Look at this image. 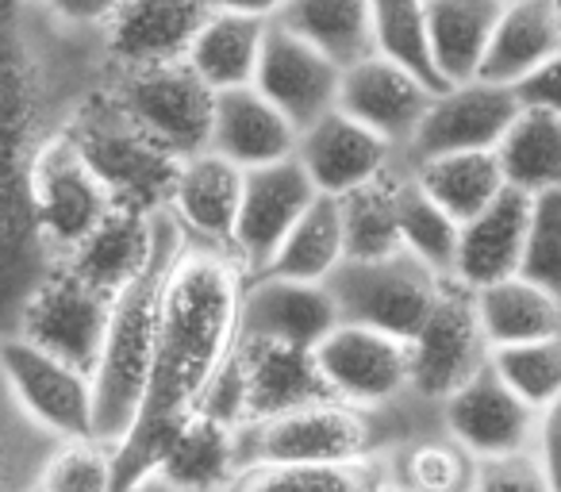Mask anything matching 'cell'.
<instances>
[{"label":"cell","mask_w":561,"mask_h":492,"mask_svg":"<svg viewBox=\"0 0 561 492\" xmlns=\"http://www.w3.org/2000/svg\"><path fill=\"white\" fill-rule=\"evenodd\" d=\"M181 242H185V234L173 219V231L165 234L162 251L154 254L147 274L112 300L108 328H104V343L93 366V438L116 446V450L131 435L135 415L147 397L158 331V293H162V282L178 259Z\"/></svg>","instance_id":"4"},{"label":"cell","mask_w":561,"mask_h":492,"mask_svg":"<svg viewBox=\"0 0 561 492\" xmlns=\"http://www.w3.org/2000/svg\"><path fill=\"white\" fill-rule=\"evenodd\" d=\"M385 458L343 466H242L224 492H377Z\"/></svg>","instance_id":"37"},{"label":"cell","mask_w":561,"mask_h":492,"mask_svg":"<svg viewBox=\"0 0 561 492\" xmlns=\"http://www.w3.org/2000/svg\"><path fill=\"white\" fill-rule=\"evenodd\" d=\"M443 427L477 461L500 458V454L535 446L538 408H530L489 362L481 374H473L458 392L443 400Z\"/></svg>","instance_id":"16"},{"label":"cell","mask_w":561,"mask_h":492,"mask_svg":"<svg viewBox=\"0 0 561 492\" xmlns=\"http://www.w3.org/2000/svg\"><path fill=\"white\" fill-rule=\"evenodd\" d=\"M335 323H339V308L331 300L328 285L293 282V277H273V274L247 277L239 339H265V343L316 351L320 339Z\"/></svg>","instance_id":"20"},{"label":"cell","mask_w":561,"mask_h":492,"mask_svg":"<svg viewBox=\"0 0 561 492\" xmlns=\"http://www.w3.org/2000/svg\"><path fill=\"white\" fill-rule=\"evenodd\" d=\"M273 24L346 66L374 55V0H285Z\"/></svg>","instance_id":"31"},{"label":"cell","mask_w":561,"mask_h":492,"mask_svg":"<svg viewBox=\"0 0 561 492\" xmlns=\"http://www.w3.org/2000/svg\"><path fill=\"white\" fill-rule=\"evenodd\" d=\"M297 162L308 170L312 185L328 196H346L366 181L381 178L400 150L385 142L374 127L358 124L343 108L323 112L316 124L300 127L297 135Z\"/></svg>","instance_id":"19"},{"label":"cell","mask_w":561,"mask_h":492,"mask_svg":"<svg viewBox=\"0 0 561 492\" xmlns=\"http://www.w3.org/2000/svg\"><path fill=\"white\" fill-rule=\"evenodd\" d=\"M39 492H116V446L101 438H62L50 450Z\"/></svg>","instance_id":"41"},{"label":"cell","mask_w":561,"mask_h":492,"mask_svg":"<svg viewBox=\"0 0 561 492\" xmlns=\"http://www.w3.org/2000/svg\"><path fill=\"white\" fill-rule=\"evenodd\" d=\"M385 473L412 492H473L477 458L443 427L408 438L385 454Z\"/></svg>","instance_id":"36"},{"label":"cell","mask_w":561,"mask_h":492,"mask_svg":"<svg viewBox=\"0 0 561 492\" xmlns=\"http://www.w3.org/2000/svg\"><path fill=\"white\" fill-rule=\"evenodd\" d=\"M265 32H270V20L211 9V16L204 20L193 47H188L185 62L193 66L196 78L208 89H216V93L254 85V70H257V58H262Z\"/></svg>","instance_id":"28"},{"label":"cell","mask_w":561,"mask_h":492,"mask_svg":"<svg viewBox=\"0 0 561 492\" xmlns=\"http://www.w3.org/2000/svg\"><path fill=\"white\" fill-rule=\"evenodd\" d=\"M420 188L458 224H469L507 188L496 150H458V155H435L412 162Z\"/></svg>","instance_id":"32"},{"label":"cell","mask_w":561,"mask_h":492,"mask_svg":"<svg viewBox=\"0 0 561 492\" xmlns=\"http://www.w3.org/2000/svg\"><path fill=\"white\" fill-rule=\"evenodd\" d=\"M112 316V297L81 282L66 262H55L20 300L9 331L93 374ZM4 335V331H0Z\"/></svg>","instance_id":"9"},{"label":"cell","mask_w":561,"mask_h":492,"mask_svg":"<svg viewBox=\"0 0 561 492\" xmlns=\"http://www.w3.org/2000/svg\"><path fill=\"white\" fill-rule=\"evenodd\" d=\"M331 392L346 404L385 408L412 392V339L339 320L316 346Z\"/></svg>","instance_id":"13"},{"label":"cell","mask_w":561,"mask_h":492,"mask_svg":"<svg viewBox=\"0 0 561 492\" xmlns=\"http://www.w3.org/2000/svg\"><path fill=\"white\" fill-rule=\"evenodd\" d=\"M553 12H558V27H561V0H553Z\"/></svg>","instance_id":"51"},{"label":"cell","mask_w":561,"mask_h":492,"mask_svg":"<svg viewBox=\"0 0 561 492\" xmlns=\"http://www.w3.org/2000/svg\"><path fill=\"white\" fill-rule=\"evenodd\" d=\"M300 127L293 124L277 104L254 85L224 89L216 93V112H211L208 150L224 155L227 162L254 170L280 158H293Z\"/></svg>","instance_id":"25"},{"label":"cell","mask_w":561,"mask_h":492,"mask_svg":"<svg viewBox=\"0 0 561 492\" xmlns=\"http://www.w3.org/2000/svg\"><path fill=\"white\" fill-rule=\"evenodd\" d=\"M58 438L43 431L24 408L16 404L12 389L0 374V492H35L43 466Z\"/></svg>","instance_id":"39"},{"label":"cell","mask_w":561,"mask_h":492,"mask_svg":"<svg viewBox=\"0 0 561 492\" xmlns=\"http://www.w3.org/2000/svg\"><path fill=\"white\" fill-rule=\"evenodd\" d=\"M112 208L116 201L108 185L96 178L70 131L43 150L32 173V224L50 262H62Z\"/></svg>","instance_id":"10"},{"label":"cell","mask_w":561,"mask_h":492,"mask_svg":"<svg viewBox=\"0 0 561 492\" xmlns=\"http://www.w3.org/2000/svg\"><path fill=\"white\" fill-rule=\"evenodd\" d=\"M504 4H512V0H504Z\"/></svg>","instance_id":"52"},{"label":"cell","mask_w":561,"mask_h":492,"mask_svg":"<svg viewBox=\"0 0 561 492\" xmlns=\"http://www.w3.org/2000/svg\"><path fill=\"white\" fill-rule=\"evenodd\" d=\"M247 270L224 247L181 242L158 293L154 362L131 435L116 450V492L154 466L165 438L204 404L239 343Z\"/></svg>","instance_id":"2"},{"label":"cell","mask_w":561,"mask_h":492,"mask_svg":"<svg viewBox=\"0 0 561 492\" xmlns=\"http://www.w3.org/2000/svg\"><path fill=\"white\" fill-rule=\"evenodd\" d=\"M208 16V0H124L104 27V50L116 70L185 62Z\"/></svg>","instance_id":"21"},{"label":"cell","mask_w":561,"mask_h":492,"mask_svg":"<svg viewBox=\"0 0 561 492\" xmlns=\"http://www.w3.org/2000/svg\"><path fill=\"white\" fill-rule=\"evenodd\" d=\"M124 492H185V489H181V484H173L165 473H158V469H147V473L135 477Z\"/></svg>","instance_id":"49"},{"label":"cell","mask_w":561,"mask_h":492,"mask_svg":"<svg viewBox=\"0 0 561 492\" xmlns=\"http://www.w3.org/2000/svg\"><path fill=\"white\" fill-rule=\"evenodd\" d=\"M0 374L16 404L43 431L62 438L93 435V374L58 354L35 346L32 339L4 331L0 335Z\"/></svg>","instance_id":"11"},{"label":"cell","mask_w":561,"mask_h":492,"mask_svg":"<svg viewBox=\"0 0 561 492\" xmlns=\"http://www.w3.org/2000/svg\"><path fill=\"white\" fill-rule=\"evenodd\" d=\"M530 211H535V196L504 188L489 208L461 224L450 270L454 282H461L466 289H484V285L519 274L523 254H527Z\"/></svg>","instance_id":"23"},{"label":"cell","mask_w":561,"mask_h":492,"mask_svg":"<svg viewBox=\"0 0 561 492\" xmlns=\"http://www.w3.org/2000/svg\"><path fill=\"white\" fill-rule=\"evenodd\" d=\"M320 400L339 397L331 392L316 351L265 343V339H239L201 408L234 427H247V423L273 420L280 412L320 404Z\"/></svg>","instance_id":"6"},{"label":"cell","mask_w":561,"mask_h":492,"mask_svg":"<svg viewBox=\"0 0 561 492\" xmlns=\"http://www.w3.org/2000/svg\"><path fill=\"white\" fill-rule=\"evenodd\" d=\"M404 150L381 178L366 181L354 193L339 196L346 227V259H381L400 251V178H404Z\"/></svg>","instance_id":"35"},{"label":"cell","mask_w":561,"mask_h":492,"mask_svg":"<svg viewBox=\"0 0 561 492\" xmlns=\"http://www.w3.org/2000/svg\"><path fill=\"white\" fill-rule=\"evenodd\" d=\"M523 277L561 297V188L535 196L527 231V254H523Z\"/></svg>","instance_id":"43"},{"label":"cell","mask_w":561,"mask_h":492,"mask_svg":"<svg viewBox=\"0 0 561 492\" xmlns=\"http://www.w3.org/2000/svg\"><path fill=\"white\" fill-rule=\"evenodd\" d=\"M70 139L78 142V150L96 170V178L108 185L116 204L139 211L170 208L181 158L165 150L154 135L142 131L124 112V104L108 93V85L96 96H89L85 108L73 116Z\"/></svg>","instance_id":"5"},{"label":"cell","mask_w":561,"mask_h":492,"mask_svg":"<svg viewBox=\"0 0 561 492\" xmlns=\"http://www.w3.org/2000/svg\"><path fill=\"white\" fill-rule=\"evenodd\" d=\"M443 431V404L415 392L385 408H358L346 400L293 408L273 420L239 427L242 466H343L392 454L400 443Z\"/></svg>","instance_id":"3"},{"label":"cell","mask_w":561,"mask_h":492,"mask_svg":"<svg viewBox=\"0 0 561 492\" xmlns=\"http://www.w3.org/2000/svg\"><path fill=\"white\" fill-rule=\"evenodd\" d=\"M62 24L81 27V32H104L124 0H43Z\"/></svg>","instance_id":"46"},{"label":"cell","mask_w":561,"mask_h":492,"mask_svg":"<svg viewBox=\"0 0 561 492\" xmlns=\"http://www.w3.org/2000/svg\"><path fill=\"white\" fill-rule=\"evenodd\" d=\"M185 492H224L239 473V427L196 408L165 438L154 466Z\"/></svg>","instance_id":"26"},{"label":"cell","mask_w":561,"mask_h":492,"mask_svg":"<svg viewBox=\"0 0 561 492\" xmlns=\"http://www.w3.org/2000/svg\"><path fill=\"white\" fill-rule=\"evenodd\" d=\"M535 454L538 461L550 473L553 489L561 492V397L538 412V427H535Z\"/></svg>","instance_id":"47"},{"label":"cell","mask_w":561,"mask_h":492,"mask_svg":"<svg viewBox=\"0 0 561 492\" xmlns=\"http://www.w3.org/2000/svg\"><path fill=\"white\" fill-rule=\"evenodd\" d=\"M496 162L507 188H519L527 196L561 188V116L519 108L504 139L496 142Z\"/></svg>","instance_id":"34"},{"label":"cell","mask_w":561,"mask_h":492,"mask_svg":"<svg viewBox=\"0 0 561 492\" xmlns=\"http://www.w3.org/2000/svg\"><path fill=\"white\" fill-rule=\"evenodd\" d=\"M515 96H519L523 108H542L561 116V50L553 58H546L535 73H527L515 85Z\"/></svg>","instance_id":"45"},{"label":"cell","mask_w":561,"mask_h":492,"mask_svg":"<svg viewBox=\"0 0 561 492\" xmlns=\"http://www.w3.org/2000/svg\"><path fill=\"white\" fill-rule=\"evenodd\" d=\"M208 4H211V9H224V12H242V16L273 20L285 0H208Z\"/></svg>","instance_id":"48"},{"label":"cell","mask_w":561,"mask_h":492,"mask_svg":"<svg viewBox=\"0 0 561 492\" xmlns=\"http://www.w3.org/2000/svg\"><path fill=\"white\" fill-rule=\"evenodd\" d=\"M473 300L492 351L561 335V297H553L550 289H542L523 274L473 289Z\"/></svg>","instance_id":"30"},{"label":"cell","mask_w":561,"mask_h":492,"mask_svg":"<svg viewBox=\"0 0 561 492\" xmlns=\"http://www.w3.org/2000/svg\"><path fill=\"white\" fill-rule=\"evenodd\" d=\"M328 289L343 323L412 339L443 297L446 277L400 247L381 259H343Z\"/></svg>","instance_id":"7"},{"label":"cell","mask_w":561,"mask_h":492,"mask_svg":"<svg viewBox=\"0 0 561 492\" xmlns=\"http://www.w3.org/2000/svg\"><path fill=\"white\" fill-rule=\"evenodd\" d=\"M343 259H346L343 208H339V196L320 193L305 208V216L293 224V231L285 234V242L277 247V254H273V262L262 274L328 285V277L343 266Z\"/></svg>","instance_id":"33"},{"label":"cell","mask_w":561,"mask_h":492,"mask_svg":"<svg viewBox=\"0 0 561 492\" xmlns=\"http://www.w3.org/2000/svg\"><path fill=\"white\" fill-rule=\"evenodd\" d=\"M431 96H435V89L423 85L404 66L389 62V58H381V55H369L343 70L335 108H343L346 116H354L358 124L374 127V131L381 135L385 142H392L397 150H408L423 112H427Z\"/></svg>","instance_id":"22"},{"label":"cell","mask_w":561,"mask_h":492,"mask_svg":"<svg viewBox=\"0 0 561 492\" xmlns=\"http://www.w3.org/2000/svg\"><path fill=\"white\" fill-rule=\"evenodd\" d=\"M492 366L538 412L561 397V335L500 346L492 351Z\"/></svg>","instance_id":"42"},{"label":"cell","mask_w":561,"mask_h":492,"mask_svg":"<svg viewBox=\"0 0 561 492\" xmlns=\"http://www.w3.org/2000/svg\"><path fill=\"white\" fill-rule=\"evenodd\" d=\"M374 55L404 66L435 93L446 89L431 50L427 0H374Z\"/></svg>","instance_id":"38"},{"label":"cell","mask_w":561,"mask_h":492,"mask_svg":"<svg viewBox=\"0 0 561 492\" xmlns=\"http://www.w3.org/2000/svg\"><path fill=\"white\" fill-rule=\"evenodd\" d=\"M104 32H81L43 0H0V331L55 262L32 224V173L112 78Z\"/></svg>","instance_id":"1"},{"label":"cell","mask_w":561,"mask_h":492,"mask_svg":"<svg viewBox=\"0 0 561 492\" xmlns=\"http://www.w3.org/2000/svg\"><path fill=\"white\" fill-rule=\"evenodd\" d=\"M108 93L124 112L178 158L208 150L216 89H208L188 62L112 70Z\"/></svg>","instance_id":"8"},{"label":"cell","mask_w":561,"mask_h":492,"mask_svg":"<svg viewBox=\"0 0 561 492\" xmlns=\"http://www.w3.org/2000/svg\"><path fill=\"white\" fill-rule=\"evenodd\" d=\"M339 85H343V66L270 20L254 70L257 93L270 96L297 127H308L339 104Z\"/></svg>","instance_id":"18"},{"label":"cell","mask_w":561,"mask_h":492,"mask_svg":"<svg viewBox=\"0 0 561 492\" xmlns=\"http://www.w3.org/2000/svg\"><path fill=\"white\" fill-rule=\"evenodd\" d=\"M558 50H561V27H558V12H553V0H512L500 12L489 55H484L477 78L515 89L527 73H535Z\"/></svg>","instance_id":"27"},{"label":"cell","mask_w":561,"mask_h":492,"mask_svg":"<svg viewBox=\"0 0 561 492\" xmlns=\"http://www.w3.org/2000/svg\"><path fill=\"white\" fill-rule=\"evenodd\" d=\"M458 234H461V224L454 216H446V211L423 193L412 173V162H408L404 178H400V242H404V251H412L415 259H423L431 270L450 277L454 254H458Z\"/></svg>","instance_id":"40"},{"label":"cell","mask_w":561,"mask_h":492,"mask_svg":"<svg viewBox=\"0 0 561 492\" xmlns=\"http://www.w3.org/2000/svg\"><path fill=\"white\" fill-rule=\"evenodd\" d=\"M519 108L523 104L512 85H496L484 78L446 85L431 96L404 158L423 162V158L458 155V150H496Z\"/></svg>","instance_id":"14"},{"label":"cell","mask_w":561,"mask_h":492,"mask_svg":"<svg viewBox=\"0 0 561 492\" xmlns=\"http://www.w3.org/2000/svg\"><path fill=\"white\" fill-rule=\"evenodd\" d=\"M35 492H39V489H35Z\"/></svg>","instance_id":"53"},{"label":"cell","mask_w":561,"mask_h":492,"mask_svg":"<svg viewBox=\"0 0 561 492\" xmlns=\"http://www.w3.org/2000/svg\"><path fill=\"white\" fill-rule=\"evenodd\" d=\"M377 492H412V489H404V484H397V481H389V477H385L381 489H377Z\"/></svg>","instance_id":"50"},{"label":"cell","mask_w":561,"mask_h":492,"mask_svg":"<svg viewBox=\"0 0 561 492\" xmlns=\"http://www.w3.org/2000/svg\"><path fill=\"white\" fill-rule=\"evenodd\" d=\"M316 196H320V188L312 185L297 155L247 170L239 219H234L231 234V254L247 270V277L262 274L270 266L285 234L293 231V224L305 216V208Z\"/></svg>","instance_id":"15"},{"label":"cell","mask_w":561,"mask_h":492,"mask_svg":"<svg viewBox=\"0 0 561 492\" xmlns=\"http://www.w3.org/2000/svg\"><path fill=\"white\" fill-rule=\"evenodd\" d=\"M504 0H427L431 50L443 85H458L481 73Z\"/></svg>","instance_id":"29"},{"label":"cell","mask_w":561,"mask_h":492,"mask_svg":"<svg viewBox=\"0 0 561 492\" xmlns=\"http://www.w3.org/2000/svg\"><path fill=\"white\" fill-rule=\"evenodd\" d=\"M170 231H173L170 211H139V208H127V204H116L62 262L81 282H89L104 297L116 300L127 285L147 274V266L162 251V242Z\"/></svg>","instance_id":"17"},{"label":"cell","mask_w":561,"mask_h":492,"mask_svg":"<svg viewBox=\"0 0 561 492\" xmlns=\"http://www.w3.org/2000/svg\"><path fill=\"white\" fill-rule=\"evenodd\" d=\"M492 362V346L484 339L477 316L473 289L446 277V289L423 328L412 335V392L443 404L473 374Z\"/></svg>","instance_id":"12"},{"label":"cell","mask_w":561,"mask_h":492,"mask_svg":"<svg viewBox=\"0 0 561 492\" xmlns=\"http://www.w3.org/2000/svg\"><path fill=\"white\" fill-rule=\"evenodd\" d=\"M473 492H558V489H553L550 473H546L535 446H530V450H515V454L477 461Z\"/></svg>","instance_id":"44"},{"label":"cell","mask_w":561,"mask_h":492,"mask_svg":"<svg viewBox=\"0 0 561 492\" xmlns=\"http://www.w3.org/2000/svg\"><path fill=\"white\" fill-rule=\"evenodd\" d=\"M242 181H247V170L227 162L216 150L188 155L181 158V170L178 181H173L170 208L165 211L178 219L181 234L188 242L231 251L234 219H239L242 204Z\"/></svg>","instance_id":"24"}]
</instances>
